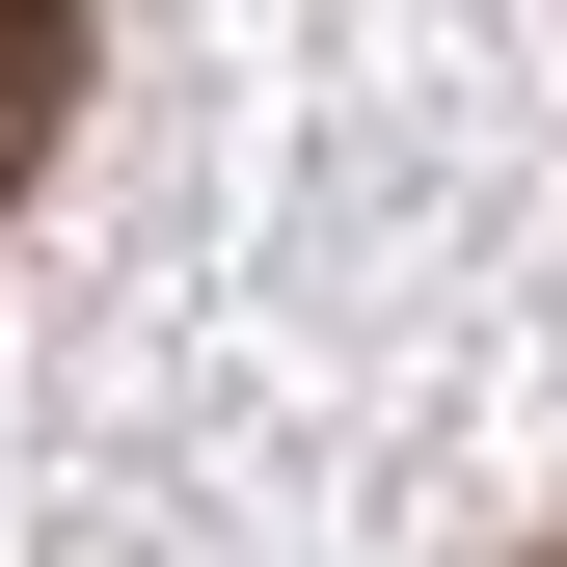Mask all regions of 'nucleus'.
<instances>
[{
	"mask_svg": "<svg viewBox=\"0 0 567 567\" xmlns=\"http://www.w3.org/2000/svg\"><path fill=\"white\" fill-rule=\"evenodd\" d=\"M82 135V0H0V189Z\"/></svg>",
	"mask_w": 567,
	"mask_h": 567,
	"instance_id": "nucleus-1",
	"label": "nucleus"
},
{
	"mask_svg": "<svg viewBox=\"0 0 567 567\" xmlns=\"http://www.w3.org/2000/svg\"><path fill=\"white\" fill-rule=\"evenodd\" d=\"M540 567H567V540H540Z\"/></svg>",
	"mask_w": 567,
	"mask_h": 567,
	"instance_id": "nucleus-2",
	"label": "nucleus"
}]
</instances>
